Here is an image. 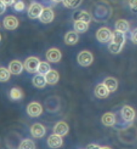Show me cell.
<instances>
[{"mask_svg": "<svg viewBox=\"0 0 137 149\" xmlns=\"http://www.w3.org/2000/svg\"><path fill=\"white\" fill-rule=\"evenodd\" d=\"M96 37L101 43H108L111 41L112 32L108 27H101L97 32Z\"/></svg>", "mask_w": 137, "mask_h": 149, "instance_id": "4", "label": "cell"}, {"mask_svg": "<svg viewBox=\"0 0 137 149\" xmlns=\"http://www.w3.org/2000/svg\"><path fill=\"white\" fill-rule=\"evenodd\" d=\"M100 146L96 144H90L87 146V149H99Z\"/></svg>", "mask_w": 137, "mask_h": 149, "instance_id": "34", "label": "cell"}, {"mask_svg": "<svg viewBox=\"0 0 137 149\" xmlns=\"http://www.w3.org/2000/svg\"><path fill=\"white\" fill-rule=\"evenodd\" d=\"M79 36L75 31H70L64 36L65 43L68 45H74L78 41Z\"/></svg>", "mask_w": 137, "mask_h": 149, "instance_id": "20", "label": "cell"}, {"mask_svg": "<svg viewBox=\"0 0 137 149\" xmlns=\"http://www.w3.org/2000/svg\"><path fill=\"white\" fill-rule=\"evenodd\" d=\"M49 70H50V66H49V64L47 62L40 61L39 65H38V71H37L39 74L45 75Z\"/></svg>", "mask_w": 137, "mask_h": 149, "instance_id": "26", "label": "cell"}, {"mask_svg": "<svg viewBox=\"0 0 137 149\" xmlns=\"http://www.w3.org/2000/svg\"><path fill=\"white\" fill-rule=\"evenodd\" d=\"M121 116L125 122L131 123L135 118L136 113L132 107L129 106H124L121 110Z\"/></svg>", "mask_w": 137, "mask_h": 149, "instance_id": "7", "label": "cell"}, {"mask_svg": "<svg viewBox=\"0 0 137 149\" xmlns=\"http://www.w3.org/2000/svg\"><path fill=\"white\" fill-rule=\"evenodd\" d=\"M43 109L38 102H32L27 106V112L32 118H37L42 114Z\"/></svg>", "mask_w": 137, "mask_h": 149, "instance_id": "6", "label": "cell"}, {"mask_svg": "<svg viewBox=\"0 0 137 149\" xmlns=\"http://www.w3.org/2000/svg\"><path fill=\"white\" fill-rule=\"evenodd\" d=\"M102 84H104L109 92H115L118 87V81L113 77H108L104 80Z\"/></svg>", "mask_w": 137, "mask_h": 149, "instance_id": "17", "label": "cell"}, {"mask_svg": "<svg viewBox=\"0 0 137 149\" xmlns=\"http://www.w3.org/2000/svg\"><path fill=\"white\" fill-rule=\"evenodd\" d=\"M83 0H63V5L70 9H75L78 8L82 3Z\"/></svg>", "mask_w": 137, "mask_h": 149, "instance_id": "24", "label": "cell"}, {"mask_svg": "<svg viewBox=\"0 0 137 149\" xmlns=\"http://www.w3.org/2000/svg\"><path fill=\"white\" fill-rule=\"evenodd\" d=\"M19 149H35V145L33 140L25 139L19 145Z\"/></svg>", "mask_w": 137, "mask_h": 149, "instance_id": "27", "label": "cell"}, {"mask_svg": "<svg viewBox=\"0 0 137 149\" xmlns=\"http://www.w3.org/2000/svg\"><path fill=\"white\" fill-rule=\"evenodd\" d=\"M129 5L131 11L135 13H137V0H130Z\"/></svg>", "mask_w": 137, "mask_h": 149, "instance_id": "30", "label": "cell"}, {"mask_svg": "<svg viewBox=\"0 0 137 149\" xmlns=\"http://www.w3.org/2000/svg\"><path fill=\"white\" fill-rule=\"evenodd\" d=\"M73 19H74V21H82L88 24L91 22V18L88 12L85 10H78L74 13Z\"/></svg>", "mask_w": 137, "mask_h": 149, "instance_id": "18", "label": "cell"}, {"mask_svg": "<svg viewBox=\"0 0 137 149\" xmlns=\"http://www.w3.org/2000/svg\"><path fill=\"white\" fill-rule=\"evenodd\" d=\"M74 28L77 33H83L88 30V24L82 21H74Z\"/></svg>", "mask_w": 137, "mask_h": 149, "instance_id": "22", "label": "cell"}, {"mask_svg": "<svg viewBox=\"0 0 137 149\" xmlns=\"http://www.w3.org/2000/svg\"><path fill=\"white\" fill-rule=\"evenodd\" d=\"M54 17H55V14H54L53 10L50 8H44L38 19L40 22L42 23L48 24V23L52 22Z\"/></svg>", "mask_w": 137, "mask_h": 149, "instance_id": "8", "label": "cell"}, {"mask_svg": "<svg viewBox=\"0 0 137 149\" xmlns=\"http://www.w3.org/2000/svg\"><path fill=\"white\" fill-rule=\"evenodd\" d=\"M1 39H2V36H1V34H0V41H1Z\"/></svg>", "mask_w": 137, "mask_h": 149, "instance_id": "37", "label": "cell"}, {"mask_svg": "<svg viewBox=\"0 0 137 149\" xmlns=\"http://www.w3.org/2000/svg\"><path fill=\"white\" fill-rule=\"evenodd\" d=\"M43 9H44V8L41 4L38 3V2H33L30 5L28 10H27V14H28L29 18L32 19H38Z\"/></svg>", "mask_w": 137, "mask_h": 149, "instance_id": "5", "label": "cell"}, {"mask_svg": "<svg viewBox=\"0 0 137 149\" xmlns=\"http://www.w3.org/2000/svg\"><path fill=\"white\" fill-rule=\"evenodd\" d=\"M93 55L88 50L81 52L77 56V62L82 67H88L93 62Z\"/></svg>", "mask_w": 137, "mask_h": 149, "instance_id": "2", "label": "cell"}, {"mask_svg": "<svg viewBox=\"0 0 137 149\" xmlns=\"http://www.w3.org/2000/svg\"><path fill=\"white\" fill-rule=\"evenodd\" d=\"M109 91L103 84H99L95 89V95L99 99L106 98L109 95Z\"/></svg>", "mask_w": 137, "mask_h": 149, "instance_id": "15", "label": "cell"}, {"mask_svg": "<svg viewBox=\"0 0 137 149\" xmlns=\"http://www.w3.org/2000/svg\"><path fill=\"white\" fill-rule=\"evenodd\" d=\"M2 2H3L4 5L5 6H11V5H13V4L16 3V2H18L19 0H1Z\"/></svg>", "mask_w": 137, "mask_h": 149, "instance_id": "32", "label": "cell"}, {"mask_svg": "<svg viewBox=\"0 0 137 149\" xmlns=\"http://www.w3.org/2000/svg\"><path fill=\"white\" fill-rule=\"evenodd\" d=\"M24 8H25V5L22 1H18L14 4V9L18 12L22 11L24 9Z\"/></svg>", "mask_w": 137, "mask_h": 149, "instance_id": "29", "label": "cell"}, {"mask_svg": "<svg viewBox=\"0 0 137 149\" xmlns=\"http://www.w3.org/2000/svg\"><path fill=\"white\" fill-rule=\"evenodd\" d=\"M30 132L33 137L41 138L45 135L46 129L44 125H41V123H35L32 125Z\"/></svg>", "mask_w": 137, "mask_h": 149, "instance_id": "13", "label": "cell"}, {"mask_svg": "<svg viewBox=\"0 0 137 149\" xmlns=\"http://www.w3.org/2000/svg\"><path fill=\"white\" fill-rule=\"evenodd\" d=\"M23 69H24V66L22 62L18 60L12 61L8 67V70L10 71V74H16V75L20 74L23 71Z\"/></svg>", "mask_w": 137, "mask_h": 149, "instance_id": "12", "label": "cell"}, {"mask_svg": "<svg viewBox=\"0 0 137 149\" xmlns=\"http://www.w3.org/2000/svg\"><path fill=\"white\" fill-rule=\"evenodd\" d=\"M131 41L134 44L137 45V28L133 30L131 33Z\"/></svg>", "mask_w": 137, "mask_h": 149, "instance_id": "31", "label": "cell"}, {"mask_svg": "<svg viewBox=\"0 0 137 149\" xmlns=\"http://www.w3.org/2000/svg\"><path fill=\"white\" fill-rule=\"evenodd\" d=\"M10 96L13 100H20L23 97V92L19 88H13L10 92Z\"/></svg>", "mask_w": 137, "mask_h": 149, "instance_id": "25", "label": "cell"}, {"mask_svg": "<svg viewBox=\"0 0 137 149\" xmlns=\"http://www.w3.org/2000/svg\"><path fill=\"white\" fill-rule=\"evenodd\" d=\"M3 25L7 30H15L19 26V20L13 16H8L4 19Z\"/></svg>", "mask_w": 137, "mask_h": 149, "instance_id": "11", "label": "cell"}, {"mask_svg": "<svg viewBox=\"0 0 137 149\" xmlns=\"http://www.w3.org/2000/svg\"><path fill=\"white\" fill-rule=\"evenodd\" d=\"M99 149H111V148L109 147H107V146H105V147H100V148Z\"/></svg>", "mask_w": 137, "mask_h": 149, "instance_id": "36", "label": "cell"}, {"mask_svg": "<svg viewBox=\"0 0 137 149\" xmlns=\"http://www.w3.org/2000/svg\"><path fill=\"white\" fill-rule=\"evenodd\" d=\"M46 58L51 63H58L61 59V52L57 48H51L47 52Z\"/></svg>", "mask_w": 137, "mask_h": 149, "instance_id": "9", "label": "cell"}, {"mask_svg": "<svg viewBox=\"0 0 137 149\" xmlns=\"http://www.w3.org/2000/svg\"><path fill=\"white\" fill-rule=\"evenodd\" d=\"M10 78V72L8 69L0 67V82H6Z\"/></svg>", "mask_w": 137, "mask_h": 149, "instance_id": "28", "label": "cell"}, {"mask_svg": "<svg viewBox=\"0 0 137 149\" xmlns=\"http://www.w3.org/2000/svg\"><path fill=\"white\" fill-rule=\"evenodd\" d=\"M40 61L38 58L31 56L27 58L24 63V67L28 72L35 73L38 71Z\"/></svg>", "mask_w": 137, "mask_h": 149, "instance_id": "3", "label": "cell"}, {"mask_svg": "<svg viewBox=\"0 0 137 149\" xmlns=\"http://www.w3.org/2000/svg\"><path fill=\"white\" fill-rule=\"evenodd\" d=\"M6 10V6L3 4V2L0 0V15H2Z\"/></svg>", "mask_w": 137, "mask_h": 149, "instance_id": "33", "label": "cell"}, {"mask_svg": "<svg viewBox=\"0 0 137 149\" xmlns=\"http://www.w3.org/2000/svg\"><path fill=\"white\" fill-rule=\"evenodd\" d=\"M33 84L37 88H40V89L44 88L46 86V84H47L44 75L41 74L35 75L33 78Z\"/></svg>", "mask_w": 137, "mask_h": 149, "instance_id": "23", "label": "cell"}, {"mask_svg": "<svg viewBox=\"0 0 137 149\" xmlns=\"http://www.w3.org/2000/svg\"><path fill=\"white\" fill-rule=\"evenodd\" d=\"M53 132L55 134L58 135V136H65L69 132V125L64 121H60L57 123L54 126Z\"/></svg>", "mask_w": 137, "mask_h": 149, "instance_id": "10", "label": "cell"}, {"mask_svg": "<svg viewBox=\"0 0 137 149\" xmlns=\"http://www.w3.org/2000/svg\"><path fill=\"white\" fill-rule=\"evenodd\" d=\"M116 30L122 32L123 33H125L129 31L130 24L128 21L124 19H119L115 23Z\"/></svg>", "mask_w": 137, "mask_h": 149, "instance_id": "21", "label": "cell"}, {"mask_svg": "<svg viewBox=\"0 0 137 149\" xmlns=\"http://www.w3.org/2000/svg\"><path fill=\"white\" fill-rule=\"evenodd\" d=\"M52 2H55V3H58V2H62V1H63V0H52Z\"/></svg>", "mask_w": 137, "mask_h": 149, "instance_id": "35", "label": "cell"}, {"mask_svg": "<svg viewBox=\"0 0 137 149\" xmlns=\"http://www.w3.org/2000/svg\"><path fill=\"white\" fill-rule=\"evenodd\" d=\"M47 84L54 85L59 81V74L56 70H50L44 75Z\"/></svg>", "mask_w": 137, "mask_h": 149, "instance_id": "16", "label": "cell"}, {"mask_svg": "<svg viewBox=\"0 0 137 149\" xmlns=\"http://www.w3.org/2000/svg\"><path fill=\"white\" fill-rule=\"evenodd\" d=\"M101 121L106 126H113L116 123L115 114L112 112L106 113L102 115Z\"/></svg>", "mask_w": 137, "mask_h": 149, "instance_id": "19", "label": "cell"}, {"mask_svg": "<svg viewBox=\"0 0 137 149\" xmlns=\"http://www.w3.org/2000/svg\"><path fill=\"white\" fill-rule=\"evenodd\" d=\"M47 143L48 146L52 148H60L63 144V139L61 136L53 134L49 136Z\"/></svg>", "mask_w": 137, "mask_h": 149, "instance_id": "14", "label": "cell"}, {"mask_svg": "<svg viewBox=\"0 0 137 149\" xmlns=\"http://www.w3.org/2000/svg\"><path fill=\"white\" fill-rule=\"evenodd\" d=\"M111 42L108 45V49L113 54H117L121 52L123 46L125 43V36L124 33L122 32L115 30L112 33Z\"/></svg>", "mask_w": 137, "mask_h": 149, "instance_id": "1", "label": "cell"}]
</instances>
